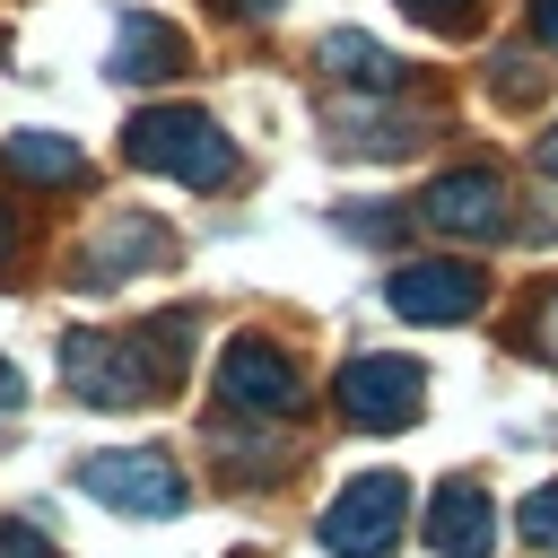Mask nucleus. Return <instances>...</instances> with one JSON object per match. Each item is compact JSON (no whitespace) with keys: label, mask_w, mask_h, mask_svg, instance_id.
<instances>
[{"label":"nucleus","mask_w":558,"mask_h":558,"mask_svg":"<svg viewBox=\"0 0 558 558\" xmlns=\"http://www.w3.org/2000/svg\"><path fill=\"white\" fill-rule=\"evenodd\" d=\"M0 410H17V366L0 357Z\"/></svg>","instance_id":"19"},{"label":"nucleus","mask_w":558,"mask_h":558,"mask_svg":"<svg viewBox=\"0 0 558 558\" xmlns=\"http://www.w3.org/2000/svg\"><path fill=\"white\" fill-rule=\"evenodd\" d=\"M122 148H131V166L183 174V183H201V192L235 174V148H227V131H218L201 105H157V113H140V122L122 131Z\"/></svg>","instance_id":"1"},{"label":"nucleus","mask_w":558,"mask_h":558,"mask_svg":"<svg viewBox=\"0 0 558 558\" xmlns=\"http://www.w3.org/2000/svg\"><path fill=\"white\" fill-rule=\"evenodd\" d=\"M0 558H61V549H52L26 514H9V523H0Z\"/></svg>","instance_id":"15"},{"label":"nucleus","mask_w":558,"mask_h":558,"mask_svg":"<svg viewBox=\"0 0 558 558\" xmlns=\"http://www.w3.org/2000/svg\"><path fill=\"white\" fill-rule=\"evenodd\" d=\"M183 35L166 26V17H122V35H113V78H183Z\"/></svg>","instance_id":"10"},{"label":"nucleus","mask_w":558,"mask_h":558,"mask_svg":"<svg viewBox=\"0 0 558 558\" xmlns=\"http://www.w3.org/2000/svg\"><path fill=\"white\" fill-rule=\"evenodd\" d=\"M523 541H532V549H558V480L523 497Z\"/></svg>","instance_id":"14"},{"label":"nucleus","mask_w":558,"mask_h":558,"mask_svg":"<svg viewBox=\"0 0 558 558\" xmlns=\"http://www.w3.org/2000/svg\"><path fill=\"white\" fill-rule=\"evenodd\" d=\"M541 340H549V357H558V296L541 305Z\"/></svg>","instance_id":"20"},{"label":"nucleus","mask_w":558,"mask_h":558,"mask_svg":"<svg viewBox=\"0 0 558 558\" xmlns=\"http://www.w3.org/2000/svg\"><path fill=\"white\" fill-rule=\"evenodd\" d=\"M418 401H427V375H418L410 357H392V349H366V357H349V366H340V418H349V427H366V436L410 427V418H418Z\"/></svg>","instance_id":"4"},{"label":"nucleus","mask_w":558,"mask_h":558,"mask_svg":"<svg viewBox=\"0 0 558 558\" xmlns=\"http://www.w3.org/2000/svg\"><path fill=\"white\" fill-rule=\"evenodd\" d=\"M323 70L349 78L357 96H392V87H401V61H392L384 44H366V35H323Z\"/></svg>","instance_id":"12"},{"label":"nucleus","mask_w":558,"mask_h":558,"mask_svg":"<svg viewBox=\"0 0 558 558\" xmlns=\"http://www.w3.org/2000/svg\"><path fill=\"white\" fill-rule=\"evenodd\" d=\"M148 340H105V331H70L61 340V384L78 392V401H96V410H131V401H148V392H166V357H140Z\"/></svg>","instance_id":"2"},{"label":"nucleus","mask_w":558,"mask_h":558,"mask_svg":"<svg viewBox=\"0 0 558 558\" xmlns=\"http://www.w3.org/2000/svg\"><path fill=\"white\" fill-rule=\"evenodd\" d=\"M401 514H410L401 480H392V471H366V480H349V488L323 506V549H331V558H392Z\"/></svg>","instance_id":"5"},{"label":"nucleus","mask_w":558,"mask_h":558,"mask_svg":"<svg viewBox=\"0 0 558 558\" xmlns=\"http://www.w3.org/2000/svg\"><path fill=\"white\" fill-rule=\"evenodd\" d=\"M140 262H166V235L140 227V218H113V235L78 262V279H87V288H122V270H140Z\"/></svg>","instance_id":"11"},{"label":"nucleus","mask_w":558,"mask_h":558,"mask_svg":"<svg viewBox=\"0 0 558 558\" xmlns=\"http://www.w3.org/2000/svg\"><path fill=\"white\" fill-rule=\"evenodd\" d=\"M0 253H9V209H0Z\"/></svg>","instance_id":"22"},{"label":"nucleus","mask_w":558,"mask_h":558,"mask_svg":"<svg viewBox=\"0 0 558 558\" xmlns=\"http://www.w3.org/2000/svg\"><path fill=\"white\" fill-rule=\"evenodd\" d=\"M227 9H235V17H262V9H270V0H227Z\"/></svg>","instance_id":"21"},{"label":"nucleus","mask_w":558,"mask_h":558,"mask_svg":"<svg viewBox=\"0 0 558 558\" xmlns=\"http://www.w3.org/2000/svg\"><path fill=\"white\" fill-rule=\"evenodd\" d=\"M70 480H78L96 506H113V514H148V523H166V514L192 506V488H183V471H174L166 453H87Z\"/></svg>","instance_id":"3"},{"label":"nucleus","mask_w":558,"mask_h":558,"mask_svg":"<svg viewBox=\"0 0 558 558\" xmlns=\"http://www.w3.org/2000/svg\"><path fill=\"white\" fill-rule=\"evenodd\" d=\"M418 218L445 227V235H497L506 227V183L488 166H462V174H436L418 192Z\"/></svg>","instance_id":"9"},{"label":"nucleus","mask_w":558,"mask_h":558,"mask_svg":"<svg viewBox=\"0 0 558 558\" xmlns=\"http://www.w3.org/2000/svg\"><path fill=\"white\" fill-rule=\"evenodd\" d=\"M401 9H410V17H427V26H445V35H453V26H471V0H401Z\"/></svg>","instance_id":"16"},{"label":"nucleus","mask_w":558,"mask_h":558,"mask_svg":"<svg viewBox=\"0 0 558 558\" xmlns=\"http://www.w3.org/2000/svg\"><path fill=\"white\" fill-rule=\"evenodd\" d=\"M418 532H427L436 558H488V549H497V506H488L480 480H445V488L427 497Z\"/></svg>","instance_id":"8"},{"label":"nucleus","mask_w":558,"mask_h":558,"mask_svg":"<svg viewBox=\"0 0 558 558\" xmlns=\"http://www.w3.org/2000/svg\"><path fill=\"white\" fill-rule=\"evenodd\" d=\"M0 166L26 174V183H78V148H70L61 131H17V140H0Z\"/></svg>","instance_id":"13"},{"label":"nucleus","mask_w":558,"mask_h":558,"mask_svg":"<svg viewBox=\"0 0 558 558\" xmlns=\"http://www.w3.org/2000/svg\"><path fill=\"white\" fill-rule=\"evenodd\" d=\"M480 296H488V279H480L471 262H401V270L384 279V305H392L401 323H471Z\"/></svg>","instance_id":"7"},{"label":"nucleus","mask_w":558,"mask_h":558,"mask_svg":"<svg viewBox=\"0 0 558 558\" xmlns=\"http://www.w3.org/2000/svg\"><path fill=\"white\" fill-rule=\"evenodd\" d=\"M218 401L244 410V418H288V410H296V366H288V349L262 340V331L227 340V357H218Z\"/></svg>","instance_id":"6"},{"label":"nucleus","mask_w":558,"mask_h":558,"mask_svg":"<svg viewBox=\"0 0 558 558\" xmlns=\"http://www.w3.org/2000/svg\"><path fill=\"white\" fill-rule=\"evenodd\" d=\"M532 26H541V44L558 52V0H532Z\"/></svg>","instance_id":"17"},{"label":"nucleus","mask_w":558,"mask_h":558,"mask_svg":"<svg viewBox=\"0 0 558 558\" xmlns=\"http://www.w3.org/2000/svg\"><path fill=\"white\" fill-rule=\"evenodd\" d=\"M532 157H541V174H549V183H558V122H549V131H541V148H532Z\"/></svg>","instance_id":"18"}]
</instances>
